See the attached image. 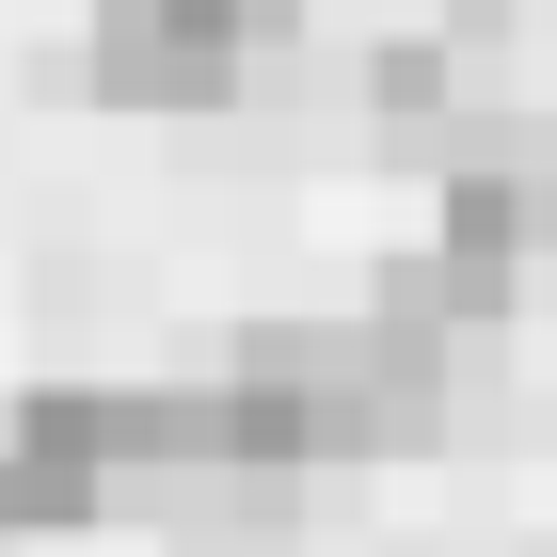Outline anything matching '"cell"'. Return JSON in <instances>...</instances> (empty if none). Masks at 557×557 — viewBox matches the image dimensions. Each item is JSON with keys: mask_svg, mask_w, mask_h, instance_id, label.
<instances>
[{"mask_svg": "<svg viewBox=\"0 0 557 557\" xmlns=\"http://www.w3.org/2000/svg\"><path fill=\"white\" fill-rule=\"evenodd\" d=\"M367 112H383V144H446L462 128V33H383L367 48Z\"/></svg>", "mask_w": 557, "mask_h": 557, "instance_id": "obj_4", "label": "cell"}, {"mask_svg": "<svg viewBox=\"0 0 557 557\" xmlns=\"http://www.w3.org/2000/svg\"><path fill=\"white\" fill-rule=\"evenodd\" d=\"M128 510L112 478V398L96 383H16L0 398V542H64V525Z\"/></svg>", "mask_w": 557, "mask_h": 557, "instance_id": "obj_3", "label": "cell"}, {"mask_svg": "<svg viewBox=\"0 0 557 557\" xmlns=\"http://www.w3.org/2000/svg\"><path fill=\"white\" fill-rule=\"evenodd\" d=\"M287 33H302V0H96L81 16V81L112 112H223Z\"/></svg>", "mask_w": 557, "mask_h": 557, "instance_id": "obj_1", "label": "cell"}, {"mask_svg": "<svg viewBox=\"0 0 557 557\" xmlns=\"http://www.w3.org/2000/svg\"><path fill=\"white\" fill-rule=\"evenodd\" d=\"M414 256L462 271V287H494V302H525V271L557 256V144H446Z\"/></svg>", "mask_w": 557, "mask_h": 557, "instance_id": "obj_2", "label": "cell"}]
</instances>
